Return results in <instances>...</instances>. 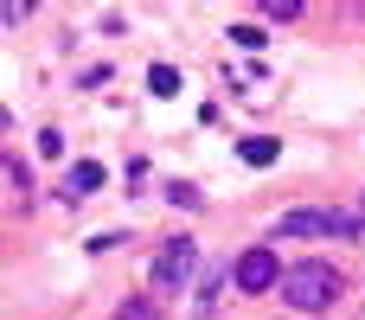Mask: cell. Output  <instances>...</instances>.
I'll use <instances>...</instances> for the list:
<instances>
[{
    "label": "cell",
    "instance_id": "8",
    "mask_svg": "<svg viewBox=\"0 0 365 320\" xmlns=\"http://www.w3.org/2000/svg\"><path fill=\"white\" fill-rule=\"evenodd\" d=\"M6 186H13V205L26 212L32 199H26V160H19V154H6Z\"/></svg>",
    "mask_w": 365,
    "mask_h": 320
},
{
    "label": "cell",
    "instance_id": "3",
    "mask_svg": "<svg viewBox=\"0 0 365 320\" xmlns=\"http://www.w3.org/2000/svg\"><path fill=\"white\" fill-rule=\"evenodd\" d=\"M231 276H237V289H244V295H269V289H282V276H289V269L276 263V250H269V244H250V250L237 257V269H231Z\"/></svg>",
    "mask_w": 365,
    "mask_h": 320
},
{
    "label": "cell",
    "instance_id": "12",
    "mask_svg": "<svg viewBox=\"0 0 365 320\" xmlns=\"http://www.w3.org/2000/svg\"><path fill=\"white\" fill-rule=\"evenodd\" d=\"M38 154H45V160H58V154H64V135H58V128H45V135H38Z\"/></svg>",
    "mask_w": 365,
    "mask_h": 320
},
{
    "label": "cell",
    "instance_id": "6",
    "mask_svg": "<svg viewBox=\"0 0 365 320\" xmlns=\"http://www.w3.org/2000/svg\"><path fill=\"white\" fill-rule=\"evenodd\" d=\"M276 154H282V148H276L269 135H250V141H237V160H244V167H269Z\"/></svg>",
    "mask_w": 365,
    "mask_h": 320
},
{
    "label": "cell",
    "instance_id": "7",
    "mask_svg": "<svg viewBox=\"0 0 365 320\" xmlns=\"http://www.w3.org/2000/svg\"><path fill=\"white\" fill-rule=\"evenodd\" d=\"M115 320H160V301H154V295H128V301L115 308Z\"/></svg>",
    "mask_w": 365,
    "mask_h": 320
},
{
    "label": "cell",
    "instance_id": "4",
    "mask_svg": "<svg viewBox=\"0 0 365 320\" xmlns=\"http://www.w3.org/2000/svg\"><path fill=\"white\" fill-rule=\"evenodd\" d=\"M276 237H340V212H321V205L282 212L276 218Z\"/></svg>",
    "mask_w": 365,
    "mask_h": 320
},
{
    "label": "cell",
    "instance_id": "1",
    "mask_svg": "<svg viewBox=\"0 0 365 320\" xmlns=\"http://www.w3.org/2000/svg\"><path fill=\"white\" fill-rule=\"evenodd\" d=\"M295 314H327L340 295H346V282H340V269L334 263H295L289 276H282V289H276Z\"/></svg>",
    "mask_w": 365,
    "mask_h": 320
},
{
    "label": "cell",
    "instance_id": "14",
    "mask_svg": "<svg viewBox=\"0 0 365 320\" xmlns=\"http://www.w3.org/2000/svg\"><path fill=\"white\" fill-rule=\"evenodd\" d=\"M359 212H365V205H359Z\"/></svg>",
    "mask_w": 365,
    "mask_h": 320
},
{
    "label": "cell",
    "instance_id": "10",
    "mask_svg": "<svg viewBox=\"0 0 365 320\" xmlns=\"http://www.w3.org/2000/svg\"><path fill=\"white\" fill-rule=\"evenodd\" d=\"M167 199H173V205H180V212H199V192H192V186H186V180H173V186H167Z\"/></svg>",
    "mask_w": 365,
    "mask_h": 320
},
{
    "label": "cell",
    "instance_id": "9",
    "mask_svg": "<svg viewBox=\"0 0 365 320\" xmlns=\"http://www.w3.org/2000/svg\"><path fill=\"white\" fill-rule=\"evenodd\" d=\"M148 90H154V96H173V90H180V71H173V64H154V71H148Z\"/></svg>",
    "mask_w": 365,
    "mask_h": 320
},
{
    "label": "cell",
    "instance_id": "13",
    "mask_svg": "<svg viewBox=\"0 0 365 320\" xmlns=\"http://www.w3.org/2000/svg\"><path fill=\"white\" fill-rule=\"evenodd\" d=\"M263 13H269V19H295V13H302V0H269Z\"/></svg>",
    "mask_w": 365,
    "mask_h": 320
},
{
    "label": "cell",
    "instance_id": "11",
    "mask_svg": "<svg viewBox=\"0 0 365 320\" xmlns=\"http://www.w3.org/2000/svg\"><path fill=\"white\" fill-rule=\"evenodd\" d=\"M231 38H237L244 51H263V26H231Z\"/></svg>",
    "mask_w": 365,
    "mask_h": 320
},
{
    "label": "cell",
    "instance_id": "5",
    "mask_svg": "<svg viewBox=\"0 0 365 320\" xmlns=\"http://www.w3.org/2000/svg\"><path fill=\"white\" fill-rule=\"evenodd\" d=\"M96 186H103V167H96V160H77V167L64 173V199H90Z\"/></svg>",
    "mask_w": 365,
    "mask_h": 320
},
{
    "label": "cell",
    "instance_id": "2",
    "mask_svg": "<svg viewBox=\"0 0 365 320\" xmlns=\"http://www.w3.org/2000/svg\"><path fill=\"white\" fill-rule=\"evenodd\" d=\"M192 269H199V244H192V237H167L160 257H154V289H160V295H180V289L192 282Z\"/></svg>",
    "mask_w": 365,
    "mask_h": 320
}]
</instances>
